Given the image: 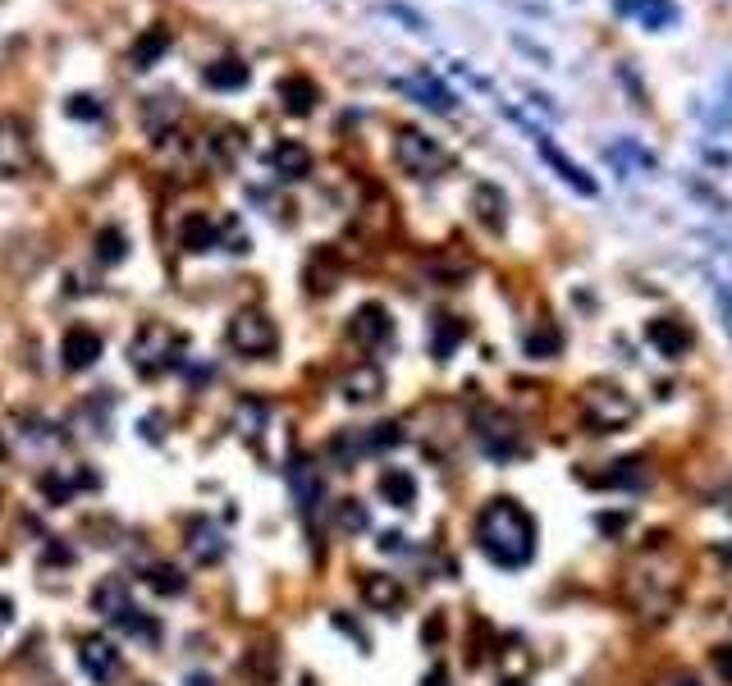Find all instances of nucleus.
Returning <instances> with one entry per match:
<instances>
[{
	"label": "nucleus",
	"mask_w": 732,
	"mask_h": 686,
	"mask_svg": "<svg viewBox=\"0 0 732 686\" xmlns=\"http://www.w3.org/2000/svg\"><path fill=\"white\" fill-rule=\"evenodd\" d=\"M536 536H540L536 517L517 504V499H508V494L490 499L481 508V517H476V545L499 568H527L531 558H536Z\"/></svg>",
	"instance_id": "1"
},
{
	"label": "nucleus",
	"mask_w": 732,
	"mask_h": 686,
	"mask_svg": "<svg viewBox=\"0 0 732 686\" xmlns=\"http://www.w3.org/2000/svg\"><path fill=\"white\" fill-rule=\"evenodd\" d=\"M636 417V398L618 385H586L582 394V421L591 426V435L604 430H623Z\"/></svg>",
	"instance_id": "2"
},
{
	"label": "nucleus",
	"mask_w": 732,
	"mask_h": 686,
	"mask_svg": "<svg viewBox=\"0 0 732 686\" xmlns=\"http://www.w3.org/2000/svg\"><path fill=\"white\" fill-rule=\"evenodd\" d=\"M229 348H234L238 357H270L275 348H280V330H275V321H270L266 311H238L234 321H229Z\"/></svg>",
	"instance_id": "3"
},
{
	"label": "nucleus",
	"mask_w": 732,
	"mask_h": 686,
	"mask_svg": "<svg viewBox=\"0 0 732 686\" xmlns=\"http://www.w3.org/2000/svg\"><path fill=\"white\" fill-rule=\"evenodd\" d=\"M394 156H399V165L408 174H417V179H431V174H440L444 165H449L444 147L435 138H426L421 129H399V138H394Z\"/></svg>",
	"instance_id": "4"
},
{
	"label": "nucleus",
	"mask_w": 732,
	"mask_h": 686,
	"mask_svg": "<svg viewBox=\"0 0 732 686\" xmlns=\"http://www.w3.org/2000/svg\"><path fill=\"white\" fill-rule=\"evenodd\" d=\"M476 435H481V444H485L490 458H517V453L527 449L517 421L508 417V412H499V408H481V412H476Z\"/></svg>",
	"instance_id": "5"
},
{
	"label": "nucleus",
	"mask_w": 732,
	"mask_h": 686,
	"mask_svg": "<svg viewBox=\"0 0 732 686\" xmlns=\"http://www.w3.org/2000/svg\"><path fill=\"white\" fill-rule=\"evenodd\" d=\"M78 668H83L97 686H106L110 677L119 673V645L110 641V636H101V632L83 636V641H78Z\"/></svg>",
	"instance_id": "6"
},
{
	"label": "nucleus",
	"mask_w": 732,
	"mask_h": 686,
	"mask_svg": "<svg viewBox=\"0 0 732 686\" xmlns=\"http://www.w3.org/2000/svg\"><path fill=\"white\" fill-rule=\"evenodd\" d=\"M174 348H179V339L170 330H142L138 343H133V366L142 376H156V371H165L174 362Z\"/></svg>",
	"instance_id": "7"
},
{
	"label": "nucleus",
	"mask_w": 732,
	"mask_h": 686,
	"mask_svg": "<svg viewBox=\"0 0 732 686\" xmlns=\"http://www.w3.org/2000/svg\"><path fill=\"white\" fill-rule=\"evenodd\" d=\"M394 334V321H389V311L380 302H366V307L353 311V321H348V339L362 343V348H380V343Z\"/></svg>",
	"instance_id": "8"
},
{
	"label": "nucleus",
	"mask_w": 732,
	"mask_h": 686,
	"mask_svg": "<svg viewBox=\"0 0 732 686\" xmlns=\"http://www.w3.org/2000/svg\"><path fill=\"white\" fill-rule=\"evenodd\" d=\"M646 339L659 357H668V362H678V357L691 348V330L678 321V316H655V321L646 325Z\"/></svg>",
	"instance_id": "9"
},
{
	"label": "nucleus",
	"mask_w": 732,
	"mask_h": 686,
	"mask_svg": "<svg viewBox=\"0 0 732 686\" xmlns=\"http://www.w3.org/2000/svg\"><path fill=\"white\" fill-rule=\"evenodd\" d=\"M586 481L609 485V490H641V485L650 481V472H646V458H618V462H609L604 472L586 476Z\"/></svg>",
	"instance_id": "10"
},
{
	"label": "nucleus",
	"mask_w": 732,
	"mask_h": 686,
	"mask_svg": "<svg viewBox=\"0 0 732 686\" xmlns=\"http://www.w3.org/2000/svg\"><path fill=\"white\" fill-rule=\"evenodd\" d=\"M339 394H344L348 403H376V398L385 394V371L371 366V362L353 366V371L344 376V385H339Z\"/></svg>",
	"instance_id": "11"
},
{
	"label": "nucleus",
	"mask_w": 732,
	"mask_h": 686,
	"mask_svg": "<svg viewBox=\"0 0 732 686\" xmlns=\"http://www.w3.org/2000/svg\"><path fill=\"white\" fill-rule=\"evenodd\" d=\"M60 357H65V371H87V366L101 357V334L74 325V330L65 334V348H60Z\"/></svg>",
	"instance_id": "12"
},
{
	"label": "nucleus",
	"mask_w": 732,
	"mask_h": 686,
	"mask_svg": "<svg viewBox=\"0 0 732 686\" xmlns=\"http://www.w3.org/2000/svg\"><path fill=\"white\" fill-rule=\"evenodd\" d=\"M92 609H97L106 622H124L133 609H138V604L129 600V586H124V581L110 577V581H101V586L92 590Z\"/></svg>",
	"instance_id": "13"
},
{
	"label": "nucleus",
	"mask_w": 732,
	"mask_h": 686,
	"mask_svg": "<svg viewBox=\"0 0 732 686\" xmlns=\"http://www.w3.org/2000/svg\"><path fill=\"white\" fill-rule=\"evenodd\" d=\"M536 147H540V156H545V161L554 165V170H559L563 183H572V188H577L582 197H595V179H591V174H586L577 161H568V156H563V151L554 147V142H549L545 133H536Z\"/></svg>",
	"instance_id": "14"
},
{
	"label": "nucleus",
	"mask_w": 732,
	"mask_h": 686,
	"mask_svg": "<svg viewBox=\"0 0 732 686\" xmlns=\"http://www.w3.org/2000/svg\"><path fill=\"white\" fill-rule=\"evenodd\" d=\"M362 600L371 604V609H380V613H394L403 604V586L394 577H385V572H366L362 577Z\"/></svg>",
	"instance_id": "15"
},
{
	"label": "nucleus",
	"mask_w": 732,
	"mask_h": 686,
	"mask_svg": "<svg viewBox=\"0 0 732 686\" xmlns=\"http://www.w3.org/2000/svg\"><path fill=\"white\" fill-rule=\"evenodd\" d=\"M472 211H476V220H481L485 229H504V220H508V202H504V193H499L495 183H476L472 188Z\"/></svg>",
	"instance_id": "16"
},
{
	"label": "nucleus",
	"mask_w": 732,
	"mask_h": 686,
	"mask_svg": "<svg viewBox=\"0 0 732 686\" xmlns=\"http://www.w3.org/2000/svg\"><path fill=\"white\" fill-rule=\"evenodd\" d=\"M270 170L280 174V179H302V174L312 170V151L302 147V142H275L270 147Z\"/></svg>",
	"instance_id": "17"
},
{
	"label": "nucleus",
	"mask_w": 732,
	"mask_h": 686,
	"mask_svg": "<svg viewBox=\"0 0 732 686\" xmlns=\"http://www.w3.org/2000/svg\"><path fill=\"white\" fill-rule=\"evenodd\" d=\"M380 499L394 504V508H412V504H417V476L403 472V467L380 472Z\"/></svg>",
	"instance_id": "18"
},
{
	"label": "nucleus",
	"mask_w": 732,
	"mask_h": 686,
	"mask_svg": "<svg viewBox=\"0 0 732 686\" xmlns=\"http://www.w3.org/2000/svg\"><path fill=\"white\" fill-rule=\"evenodd\" d=\"M188 549H193L197 563H220V554H225V536H220V526L193 522V526H188Z\"/></svg>",
	"instance_id": "19"
},
{
	"label": "nucleus",
	"mask_w": 732,
	"mask_h": 686,
	"mask_svg": "<svg viewBox=\"0 0 732 686\" xmlns=\"http://www.w3.org/2000/svg\"><path fill=\"white\" fill-rule=\"evenodd\" d=\"M289 481H293V494H298V508L312 517L321 508V476H316V467L312 462H293Z\"/></svg>",
	"instance_id": "20"
},
{
	"label": "nucleus",
	"mask_w": 732,
	"mask_h": 686,
	"mask_svg": "<svg viewBox=\"0 0 732 686\" xmlns=\"http://www.w3.org/2000/svg\"><path fill=\"white\" fill-rule=\"evenodd\" d=\"M618 10L636 14L646 28H668V23H678V5H673V0H618Z\"/></svg>",
	"instance_id": "21"
},
{
	"label": "nucleus",
	"mask_w": 732,
	"mask_h": 686,
	"mask_svg": "<svg viewBox=\"0 0 732 686\" xmlns=\"http://www.w3.org/2000/svg\"><path fill=\"white\" fill-rule=\"evenodd\" d=\"M28 165V142L19 124H0V174H19Z\"/></svg>",
	"instance_id": "22"
},
{
	"label": "nucleus",
	"mask_w": 732,
	"mask_h": 686,
	"mask_svg": "<svg viewBox=\"0 0 732 686\" xmlns=\"http://www.w3.org/2000/svg\"><path fill=\"white\" fill-rule=\"evenodd\" d=\"M206 87H216V92H238V87H248V65H238V60H216V65H206Z\"/></svg>",
	"instance_id": "23"
},
{
	"label": "nucleus",
	"mask_w": 732,
	"mask_h": 686,
	"mask_svg": "<svg viewBox=\"0 0 732 686\" xmlns=\"http://www.w3.org/2000/svg\"><path fill=\"white\" fill-rule=\"evenodd\" d=\"M467 339V325L458 321V316H440V321H435V339H431V353L440 357V362H449L453 357V348H458V343Z\"/></svg>",
	"instance_id": "24"
},
{
	"label": "nucleus",
	"mask_w": 732,
	"mask_h": 686,
	"mask_svg": "<svg viewBox=\"0 0 732 686\" xmlns=\"http://www.w3.org/2000/svg\"><path fill=\"white\" fill-rule=\"evenodd\" d=\"M280 97H284V110H289V115H307V110L316 106V87L307 83V78H284Z\"/></svg>",
	"instance_id": "25"
},
{
	"label": "nucleus",
	"mask_w": 732,
	"mask_h": 686,
	"mask_svg": "<svg viewBox=\"0 0 732 686\" xmlns=\"http://www.w3.org/2000/svg\"><path fill=\"white\" fill-rule=\"evenodd\" d=\"M183 247H188V252H211V247H216V225H211L206 215H193V220L183 225Z\"/></svg>",
	"instance_id": "26"
},
{
	"label": "nucleus",
	"mask_w": 732,
	"mask_h": 686,
	"mask_svg": "<svg viewBox=\"0 0 732 686\" xmlns=\"http://www.w3.org/2000/svg\"><path fill=\"white\" fill-rule=\"evenodd\" d=\"M165 46H170V33H165V28H151V33L133 46V69H151V60H161Z\"/></svg>",
	"instance_id": "27"
},
{
	"label": "nucleus",
	"mask_w": 732,
	"mask_h": 686,
	"mask_svg": "<svg viewBox=\"0 0 732 686\" xmlns=\"http://www.w3.org/2000/svg\"><path fill=\"white\" fill-rule=\"evenodd\" d=\"M147 586L156 590V595H183V572L179 568H170V563H151L147 568Z\"/></svg>",
	"instance_id": "28"
},
{
	"label": "nucleus",
	"mask_w": 732,
	"mask_h": 686,
	"mask_svg": "<svg viewBox=\"0 0 732 686\" xmlns=\"http://www.w3.org/2000/svg\"><path fill=\"white\" fill-rule=\"evenodd\" d=\"M563 348V339H559V330L554 325H536V330L527 334V353L531 357H554Z\"/></svg>",
	"instance_id": "29"
},
{
	"label": "nucleus",
	"mask_w": 732,
	"mask_h": 686,
	"mask_svg": "<svg viewBox=\"0 0 732 686\" xmlns=\"http://www.w3.org/2000/svg\"><path fill=\"white\" fill-rule=\"evenodd\" d=\"M124 252H129L124 234H119V229H101V238H97V261L115 266V261H124Z\"/></svg>",
	"instance_id": "30"
},
{
	"label": "nucleus",
	"mask_w": 732,
	"mask_h": 686,
	"mask_svg": "<svg viewBox=\"0 0 732 686\" xmlns=\"http://www.w3.org/2000/svg\"><path fill=\"white\" fill-rule=\"evenodd\" d=\"M339 526H344V531H362V526H366V508L357 504V499H344V504H339Z\"/></svg>",
	"instance_id": "31"
},
{
	"label": "nucleus",
	"mask_w": 732,
	"mask_h": 686,
	"mask_svg": "<svg viewBox=\"0 0 732 686\" xmlns=\"http://www.w3.org/2000/svg\"><path fill=\"white\" fill-rule=\"evenodd\" d=\"M710 664H714V673H719L723 682L732 686V645H719V650L710 654Z\"/></svg>",
	"instance_id": "32"
},
{
	"label": "nucleus",
	"mask_w": 732,
	"mask_h": 686,
	"mask_svg": "<svg viewBox=\"0 0 732 686\" xmlns=\"http://www.w3.org/2000/svg\"><path fill=\"white\" fill-rule=\"evenodd\" d=\"M69 115H74V119H101V106L92 97H74V101H69Z\"/></svg>",
	"instance_id": "33"
},
{
	"label": "nucleus",
	"mask_w": 732,
	"mask_h": 686,
	"mask_svg": "<svg viewBox=\"0 0 732 686\" xmlns=\"http://www.w3.org/2000/svg\"><path fill=\"white\" fill-rule=\"evenodd\" d=\"M421 636H426V641H431V645L440 641V636H444V613H431V622L421 627Z\"/></svg>",
	"instance_id": "34"
},
{
	"label": "nucleus",
	"mask_w": 732,
	"mask_h": 686,
	"mask_svg": "<svg viewBox=\"0 0 732 686\" xmlns=\"http://www.w3.org/2000/svg\"><path fill=\"white\" fill-rule=\"evenodd\" d=\"M14 613H19V609H14V600H5V595H0V636L14 627Z\"/></svg>",
	"instance_id": "35"
},
{
	"label": "nucleus",
	"mask_w": 732,
	"mask_h": 686,
	"mask_svg": "<svg viewBox=\"0 0 732 686\" xmlns=\"http://www.w3.org/2000/svg\"><path fill=\"white\" fill-rule=\"evenodd\" d=\"M421 686H449V673H444V668H431V677H426Z\"/></svg>",
	"instance_id": "36"
},
{
	"label": "nucleus",
	"mask_w": 732,
	"mask_h": 686,
	"mask_svg": "<svg viewBox=\"0 0 732 686\" xmlns=\"http://www.w3.org/2000/svg\"><path fill=\"white\" fill-rule=\"evenodd\" d=\"M678 686H700V682H696V677H678Z\"/></svg>",
	"instance_id": "37"
},
{
	"label": "nucleus",
	"mask_w": 732,
	"mask_h": 686,
	"mask_svg": "<svg viewBox=\"0 0 732 686\" xmlns=\"http://www.w3.org/2000/svg\"><path fill=\"white\" fill-rule=\"evenodd\" d=\"M504 686H522V682H517V677H508V682H504Z\"/></svg>",
	"instance_id": "38"
},
{
	"label": "nucleus",
	"mask_w": 732,
	"mask_h": 686,
	"mask_svg": "<svg viewBox=\"0 0 732 686\" xmlns=\"http://www.w3.org/2000/svg\"><path fill=\"white\" fill-rule=\"evenodd\" d=\"M0 458H5V440H0Z\"/></svg>",
	"instance_id": "39"
}]
</instances>
